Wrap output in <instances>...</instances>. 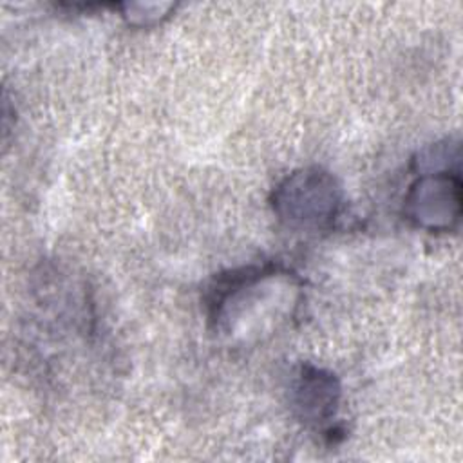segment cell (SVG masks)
I'll list each match as a JSON object with an SVG mask.
<instances>
[{
    "label": "cell",
    "mask_w": 463,
    "mask_h": 463,
    "mask_svg": "<svg viewBox=\"0 0 463 463\" xmlns=\"http://www.w3.org/2000/svg\"><path fill=\"white\" fill-rule=\"evenodd\" d=\"M344 204L336 177L320 166H306L288 174L271 194L277 219L293 230H326L333 226Z\"/></svg>",
    "instance_id": "obj_1"
},
{
    "label": "cell",
    "mask_w": 463,
    "mask_h": 463,
    "mask_svg": "<svg viewBox=\"0 0 463 463\" xmlns=\"http://www.w3.org/2000/svg\"><path fill=\"white\" fill-rule=\"evenodd\" d=\"M459 172L439 170L418 174L403 199L405 217L427 232H450L461 217Z\"/></svg>",
    "instance_id": "obj_2"
},
{
    "label": "cell",
    "mask_w": 463,
    "mask_h": 463,
    "mask_svg": "<svg viewBox=\"0 0 463 463\" xmlns=\"http://www.w3.org/2000/svg\"><path fill=\"white\" fill-rule=\"evenodd\" d=\"M340 394V382L331 371L302 364L293 378L291 405L300 421L320 427L336 416Z\"/></svg>",
    "instance_id": "obj_3"
}]
</instances>
